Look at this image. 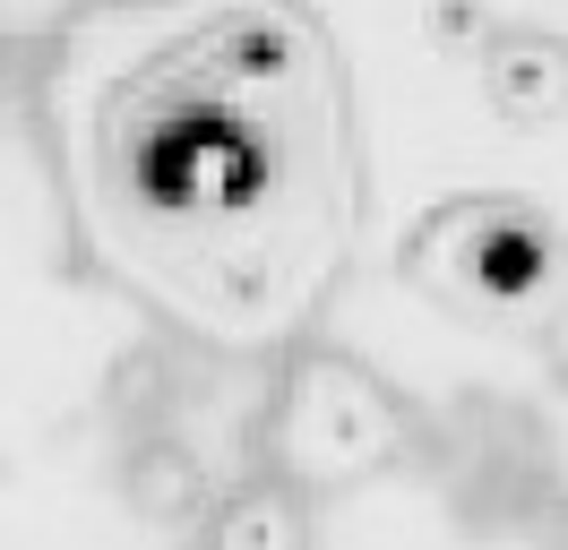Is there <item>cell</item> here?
<instances>
[{
    "mask_svg": "<svg viewBox=\"0 0 568 550\" xmlns=\"http://www.w3.org/2000/svg\"><path fill=\"white\" fill-rule=\"evenodd\" d=\"M78 198L104 258L215 336H267L327 284L354 224L336 52L302 9L190 0L95 69Z\"/></svg>",
    "mask_w": 568,
    "mask_h": 550,
    "instance_id": "cell-1",
    "label": "cell"
}]
</instances>
